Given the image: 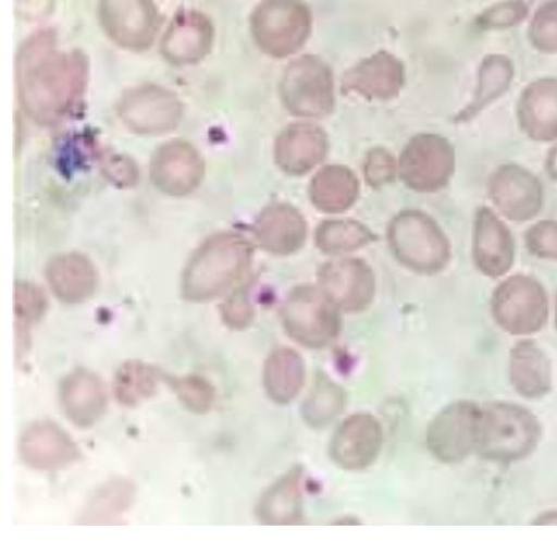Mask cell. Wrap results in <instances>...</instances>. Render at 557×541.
<instances>
[{"label":"cell","instance_id":"41","mask_svg":"<svg viewBox=\"0 0 557 541\" xmlns=\"http://www.w3.org/2000/svg\"><path fill=\"white\" fill-rule=\"evenodd\" d=\"M555 327L557 330V297H556V306H555Z\"/></svg>","mask_w":557,"mask_h":541},{"label":"cell","instance_id":"8","mask_svg":"<svg viewBox=\"0 0 557 541\" xmlns=\"http://www.w3.org/2000/svg\"><path fill=\"white\" fill-rule=\"evenodd\" d=\"M455 170L451 145L435 134L417 135L404 149L398 173L417 192H436L445 187Z\"/></svg>","mask_w":557,"mask_h":541},{"label":"cell","instance_id":"7","mask_svg":"<svg viewBox=\"0 0 557 541\" xmlns=\"http://www.w3.org/2000/svg\"><path fill=\"white\" fill-rule=\"evenodd\" d=\"M493 313L498 325L510 334L536 333L545 325L548 316L545 291L531 278L508 279L494 294Z\"/></svg>","mask_w":557,"mask_h":541},{"label":"cell","instance_id":"38","mask_svg":"<svg viewBox=\"0 0 557 541\" xmlns=\"http://www.w3.org/2000/svg\"><path fill=\"white\" fill-rule=\"evenodd\" d=\"M107 173L114 183H120L124 186L134 184L137 179L135 165L123 158L110 160L107 164Z\"/></svg>","mask_w":557,"mask_h":541},{"label":"cell","instance_id":"12","mask_svg":"<svg viewBox=\"0 0 557 541\" xmlns=\"http://www.w3.org/2000/svg\"><path fill=\"white\" fill-rule=\"evenodd\" d=\"M99 14L108 36L123 48L143 50L154 39L158 15L150 0H101Z\"/></svg>","mask_w":557,"mask_h":541},{"label":"cell","instance_id":"1","mask_svg":"<svg viewBox=\"0 0 557 541\" xmlns=\"http://www.w3.org/2000/svg\"><path fill=\"white\" fill-rule=\"evenodd\" d=\"M22 103L36 121L60 120L77 102L87 79V63L77 52H63L42 33L22 48L17 61Z\"/></svg>","mask_w":557,"mask_h":541},{"label":"cell","instance_id":"26","mask_svg":"<svg viewBox=\"0 0 557 541\" xmlns=\"http://www.w3.org/2000/svg\"><path fill=\"white\" fill-rule=\"evenodd\" d=\"M306 380V361L295 349H276L264 362L263 388L267 396L277 405L295 401L305 388Z\"/></svg>","mask_w":557,"mask_h":541},{"label":"cell","instance_id":"2","mask_svg":"<svg viewBox=\"0 0 557 541\" xmlns=\"http://www.w3.org/2000/svg\"><path fill=\"white\" fill-rule=\"evenodd\" d=\"M251 257L252 247L244 237H212L189 260L183 276V296L194 303L220 297L245 274Z\"/></svg>","mask_w":557,"mask_h":541},{"label":"cell","instance_id":"22","mask_svg":"<svg viewBox=\"0 0 557 541\" xmlns=\"http://www.w3.org/2000/svg\"><path fill=\"white\" fill-rule=\"evenodd\" d=\"M47 279L51 291L65 304H81L89 299L97 287L96 269L79 254H65L48 266Z\"/></svg>","mask_w":557,"mask_h":541},{"label":"cell","instance_id":"21","mask_svg":"<svg viewBox=\"0 0 557 541\" xmlns=\"http://www.w3.org/2000/svg\"><path fill=\"white\" fill-rule=\"evenodd\" d=\"M256 236L267 251L288 255L304 246L307 224L293 207L273 205L260 214L256 223Z\"/></svg>","mask_w":557,"mask_h":541},{"label":"cell","instance_id":"25","mask_svg":"<svg viewBox=\"0 0 557 541\" xmlns=\"http://www.w3.org/2000/svg\"><path fill=\"white\" fill-rule=\"evenodd\" d=\"M213 29L201 15L186 13L178 16L169 28L162 44L168 60L177 64L200 61L211 49Z\"/></svg>","mask_w":557,"mask_h":541},{"label":"cell","instance_id":"5","mask_svg":"<svg viewBox=\"0 0 557 541\" xmlns=\"http://www.w3.org/2000/svg\"><path fill=\"white\" fill-rule=\"evenodd\" d=\"M339 308L320 288H296L285 302L282 319L292 340L310 349L333 343L342 330Z\"/></svg>","mask_w":557,"mask_h":541},{"label":"cell","instance_id":"24","mask_svg":"<svg viewBox=\"0 0 557 541\" xmlns=\"http://www.w3.org/2000/svg\"><path fill=\"white\" fill-rule=\"evenodd\" d=\"M509 373L512 388L525 398H542L552 390L550 360L533 342H521L511 351Z\"/></svg>","mask_w":557,"mask_h":541},{"label":"cell","instance_id":"11","mask_svg":"<svg viewBox=\"0 0 557 541\" xmlns=\"http://www.w3.org/2000/svg\"><path fill=\"white\" fill-rule=\"evenodd\" d=\"M384 442L380 421L369 414L345 419L331 439L329 453L344 470H363L379 458Z\"/></svg>","mask_w":557,"mask_h":541},{"label":"cell","instance_id":"40","mask_svg":"<svg viewBox=\"0 0 557 541\" xmlns=\"http://www.w3.org/2000/svg\"><path fill=\"white\" fill-rule=\"evenodd\" d=\"M535 525H557V511L542 513L534 520Z\"/></svg>","mask_w":557,"mask_h":541},{"label":"cell","instance_id":"28","mask_svg":"<svg viewBox=\"0 0 557 541\" xmlns=\"http://www.w3.org/2000/svg\"><path fill=\"white\" fill-rule=\"evenodd\" d=\"M359 180L351 170L330 165L313 177L310 197L318 210L335 214L350 209L359 196Z\"/></svg>","mask_w":557,"mask_h":541},{"label":"cell","instance_id":"3","mask_svg":"<svg viewBox=\"0 0 557 541\" xmlns=\"http://www.w3.org/2000/svg\"><path fill=\"white\" fill-rule=\"evenodd\" d=\"M540 438V422L521 405L493 402L482 408L476 452L483 458L498 463L523 459Z\"/></svg>","mask_w":557,"mask_h":541},{"label":"cell","instance_id":"23","mask_svg":"<svg viewBox=\"0 0 557 541\" xmlns=\"http://www.w3.org/2000/svg\"><path fill=\"white\" fill-rule=\"evenodd\" d=\"M302 466H294L262 494L257 517L265 525H293L302 520Z\"/></svg>","mask_w":557,"mask_h":541},{"label":"cell","instance_id":"27","mask_svg":"<svg viewBox=\"0 0 557 541\" xmlns=\"http://www.w3.org/2000/svg\"><path fill=\"white\" fill-rule=\"evenodd\" d=\"M403 74L399 63L386 54L364 61L344 79V90L376 99H389L399 93Z\"/></svg>","mask_w":557,"mask_h":541},{"label":"cell","instance_id":"39","mask_svg":"<svg viewBox=\"0 0 557 541\" xmlns=\"http://www.w3.org/2000/svg\"><path fill=\"white\" fill-rule=\"evenodd\" d=\"M546 171L547 174L550 175L554 180H557V146L552 149L548 155L546 162Z\"/></svg>","mask_w":557,"mask_h":541},{"label":"cell","instance_id":"17","mask_svg":"<svg viewBox=\"0 0 557 541\" xmlns=\"http://www.w3.org/2000/svg\"><path fill=\"white\" fill-rule=\"evenodd\" d=\"M203 170V161L193 146L173 142L162 146L154 155L151 177L162 192L184 196L200 184Z\"/></svg>","mask_w":557,"mask_h":541},{"label":"cell","instance_id":"15","mask_svg":"<svg viewBox=\"0 0 557 541\" xmlns=\"http://www.w3.org/2000/svg\"><path fill=\"white\" fill-rule=\"evenodd\" d=\"M23 463L41 471H54L69 467L81 457L75 441L51 421H38L26 428L18 442Z\"/></svg>","mask_w":557,"mask_h":541},{"label":"cell","instance_id":"20","mask_svg":"<svg viewBox=\"0 0 557 541\" xmlns=\"http://www.w3.org/2000/svg\"><path fill=\"white\" fill-rule=\"evenodd\" d=\"M327 138L321 127L295 124L286 128L275 144V162L288 174H307L327 153Z\"/></svg>","mask_w":557,"mask_h":541},{"label":"cell","instance_id":"35","mask_svg":"<svg viewBox=\"0 0 557 541\" xmlns=\"http://www.w3.org/2000/svg\"><path fill=\"white\" fill-rule=\"evenodd\" d=\"M398 165L391 153L384 149L372 150L364 163L366 180L369 185L377 188L394 181Z\"/></svg>","mask_w":557,"mask_h":541},{"label":"cell","instance_id":"31","mask_svg":"<svg viewBox=\"0 0 557 541\" xmlns=\"http://www.w3.org/2000/svg\"><path fill=\"white\" fill-rule=\"evenodd\" d=\"M346 404L344 390L323 373L318 374L301 407L304 421L321 430L338 418Z\"/></svg>","mask_w":557,"mask_h":541},{"label":"cell","instance_id":"4","mask_svg":"<svg viewBox=\"0 0 557 541\" xmlns=\"http://www.w3.org/2000/svg\"><path fill=\"white\" fill-rule=\"evenodd\" d=\"M389 246L396 258L414 272H441L450 259V245L436 222L422 212L396 217L388 229Z\"/></svg>","mask_w":557,"mask_h":541},{"label":"cell","instance_id":"33","mask_svg":"<svg viewBox=\"0 0 557 541\" xmlns=\"http://www.w3.org/2000/svg\"><path fill=\"white\" fill-rule=\"evenodd\" d=\"M373 241L374 235L366 226L352 221H329L317 232L318 247L331 255L351 253Z\"/></svg>","mask_w":557,"mask_h":541},{"label":"cell","instance_id":"34","mask_svg":"<svg viewBox=\"0 0 557 541\" xmlns=\"http://www.w3.org/2000/svg\"><path fill=\"white\" fill-rule=\"evenodd\" d=\"M164 381L177 395L183 407L190 414L202 416L212 410L216 399V389L206 378L198 374L164 377Z\"/></svg>","mask_w":557,"mask_h":541},{"label":"cell","instance_id":"32","mask_svg":"<svg viewBox=\"0 0 557 541\" xmlns=\"http://www.w3.org/2000/svg\"><path fill=\"white\" fill-rule=\"evenodd\" d=\"M14 296L16 357L21 359L30 346V325L44 316L47 300L40 290L29 284H18Z\"/></svg>","mask_w":557,"mask_h":541},{"label":"cell","instance_id":"19","mask_svg":"<svg viewBox=\"0 0 557 541\" xmlns=\"http://www.w3.org/2000/svg\"><path fill=\"white\" fill-rule=\"evenodd\" d=\"M60 398L65 417L79 429L95 427L108 408L103 381L86 369H77L63 379Z\"/></svg>","mask_w":557,"mask_h":541},{"label":"cell","instance_id":"14","mask_svg":"<svg viewBox=\"0 0 557 541\" xmlns=\"http://www.w3.org/2000/svg\"><path fill=\"white\" fill-rule=\"evenodd\" d=\"M320 288L341 309L359 312L373 302L375 280L372 269L359 259L335 260L319 274Z\"/></svg>","mask_w":557,"mask_h":541},{"label":"cell","instance_id":"10","mask_svg":"<svg viewBox=\"0 0 557 541\" xmlns=\"http://www.w3.org/2000/svg\"><path fill=\"white\" fill-rule=\"evenodd\" d=\"M283 98L296 115L329 114L334 107V90L327 67L312 58L296 61L284 79Z\"/></svg>","mask_w":557,"mask_h":541},{"label":"cell","instance_id":"16","mask_svg":"<svg viewBox=\"0 0 557 541\" xmlns=\"http://www.w3.org/2000/svg\"><path fill=\"white\" fill-rule=\"evenodd\" d=\"M491 196L498 210L509 220L524 222L542 208V186L537 179L517 165L500 168L492 177Z\"/></svg>","mask_w":557,"mask_h":541},{"label":"cell","instance_id":"18","mask_svg":"<svg viewBox=\"0 0 557 541\" xmlns=\"http://www.w3.org/2000/svg\"><path fill=\"white\" fill-rule=\"evenodd\" d=\"M473 259L481 273L494 279L507 274L513 265V237L490 209L482 208L476 213Z\"/></svg>","mask_w":557,"mask_h":541},{"label":"cell","instance_id":"36","mask_svg":"<svg viewBox=\"0 0 557 541\" xmlns=\"http://www.w3.org/2000/svg\"><path fill=\"white\" fill-rule=\"evenodd\" d=\"M529 250L545 259L557 260V223L543 221L531 228L525 236Z\"/></svg>","mask_w":557,"mask_h":541},{"label":"cell","instance_id":"9","mask_svg":"<svg viewBox=\"0 0 557 541\" xmlns=\"http://www.w3.org/2000/svg\"><path fill=\"white\" fill-rule=\"evenodd\" d=\"M258 44L269 53L286 56L302 46L309 32V15L297 0H269L252 19Z\"/></svg>","mask_w":557,"mask_h":541},{"label":"cell","instance_id":"6","mask_svg":"<svg viewBox=\"0 0 557 541\" xmlns=\"http://www.w3.org/2000/svg\"><path fill=\"white\" fill-rule=\"evenodd\" d=\"M482 408L471 401H457L429 425L426 445L442 463L455 464L476 452Z\"/></svg>","mask_w":557,"mask_h":541},{"label":"cell","instance_id":"13","mask_svg":"<svg viewBox=\"0 0 557 541\" xmlns=\"http://www.w3.org/2000/svg\"><path fill=\"white\" fill-rule=\"evenodd\" d=\"M183 114L176 95L160 87H143L127 93L120 104L123 122L134 132L162 134L175 128Z\"/></svg>","mask_w":557,"mask_h":541},{"label":"cell","instance_id":"37","mask_svg":"<svg viewBox=\"0 0 557 541\" xmlns=\"http://www.w3.org/2000/svg\"><path fill=\"white\" fill-rule=\"evenodd\" d=\"M223 317L228 327L244 329L252 321L253 308L246 296L238 294L224 306Z\"/></svg>","mask_w":557,"mask_h":541},{"label":"cell","instance_id":"29","mask_svg":"<svg viewBox=\"0 0 557 541\" xmlns=\"http://www.w3.org/2000/svg\"><path fill=\"white\" fill-rule=\"evenodd\" d=\"M136 496L135 485L126 479H113L98 488L79 517L84 525H114L122 521Z\"/></svg>","mask_w":557,"mask_h":541},{"label":"cell","instance_id":"30","mask_svg":"<svg viewBox=\"0 0 557 541\" xmlns=\"http://www.w3.org/2000/svg\"><path fill=\"white\" fill-rule=\"evenodd\" d=\"M160 371L141 360H127L114 377V395L123 407L133 408L153 397L163 379Z\"/></svg>","mask_w":557,"mask_h":541}]
</instances>
